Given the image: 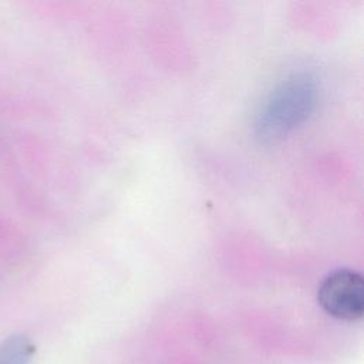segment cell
I'll use <instances>...</instances> for the list:
<instances>
[{"label":"cell","mask_w":364,"mask_h":364,"mask_svg":"<svg viewBox=\"0 0 364 364\" xmlns=\"http://www.w3.org/2000/svg\"><path fill=\"white\" fill-rule=\"evenodd\" d=\"M317 88L310 75L296 74L279 84L260 107L256 131L262 138H276L300 124L313 109Z\"/></svg>","instance_id":"cell-1"},{"label":"cell","mask_w":364,"mask_h":364,"mask_svg":"<svg viewBox=\"0 0 364 364\" xmlns=\"http://www.w3.org/2000/svg\"><path fill=\"white\" fill-rule=\"evenodd\" d=\"M317 300L330 316L355 321L364 313V280L353 269H336L321 280Z\"/></svg>","instance_id":"cell-2"},{"label":"cell","mask_w":364,"mask_h":364,"mask_svg":"<svg viewBox=\"0 0 364 364\" xmlns=\"http://www.w3.org/2000/svg\"><path fill=\"white\" fill-rule=\"evenodd\" d=\"M34 354L33 343L21 334L0 343V364H28Z\"/></svg>","instance_id":"cell-3"}]
</instances>
